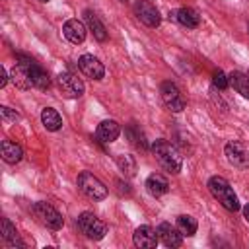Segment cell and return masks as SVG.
<instances>
[{
	"label": "cell",
	"mask_w": 249,
	"mask_h": 249,
	"mask_svg": "<svg viewBox=\"0 0 249 249\" xmlns=\"http://www.w3.org/2000/svg\"><path fill=\"white\" fill-rule=\"evenodd\" d=\"M152 154H154V158L158 160V163L165 171H169V173H181V169H183V156L179 154V150L171 142H167L165 138L154 140Z\"/></svg>",
	"instance_id": "1"
},
{
	"label": "cell",
	"mask_w": 249,
	"mask_h": 249,
	"mask_svg": "<svg viewBox=\"0 0 249 249\" xmlns=\"http://www.w3.org/2000/svg\"><path fill=\"white\" fill-rule=\"evenodd\" d=\"M208 191H210V195H212V196H214L226 210H230V212L239 210L237 195L233 193L231 185H230L224 177H220V175H212V177L208 179Z\"/></svg>",
	"instance_id": "2"
},
{
	"label": "cell",
	"mask_w": 249,
	"mask_h": 249,
	"mask_svg": "<svg viewBox=\"0 0 249 249\" xmlns=\"http://www.w3.org/2000/svg\"><path fill=\"white\" fill-rule=\"evenodd\" d=\"M31 212H33V216L37 218V222L43 224V226L49 228V230H60V228L64 226L62 214H60L54 206H51L49 202H43V200L33 202Z\"/></svg>",
	"instance_id": "3"
},
{
	"label": "cell",
	"mask_w": 249,
	"mask_h": 249,
	"mask_svg": "<svg viewBox=\"0 0 249 249\" xmlns=\"http://www.w3.org/2000/svg\"><path fill=\"white\" fill-rule=\"evenodd\" d=\"M76 222H78L80 231H82L86 237L93 239V241L103 239L105 233H107V224H105L101 218H97L93 212H82Z\"/></svg>",
	"instance_id": "4"
},
{
	"label": "cell",
	"mask_w": 249,
	"mask_h": 249,
	"mask_svg": "<svg viewBox=\"0 0 249 249\" xmlns=\"http://www.w3.org/2000/svg\"><path fill=\"white\" fill-rule=\"evenodd\" d=\"M78 187H80V191L88 196V198H91V200H103L105 196H107V187L103 185V181H99L93 173H89V171H82L80 175H78Z\"/></svg>",
	"instance_id": "5"
},
{
	"label": "cell",
	"mask_w": 249,
	"mask_h": 249,
	"mask_svg": "<svg viewBox=\"0 0 249 249\" xmlns=\"http://www.w3.org/2000/svg\"><path fill=\"white\" fill-rule=\"evenodd\" d=\"M16 62H21L29 68V74H31V82H33V88L37 89H49L51 88V78L49 74L45 72L43 66H39L31 56L23 54V53H16Z\"/></svg>",
	"instance_id": "6"
},
{
	"label": "cell",
	"mask_w": 249,
	"mask_h": 249,
	"mask_svg": "<svg viewBox=\"0 0 249 249\" xmlns=\"http://www.w3.org/2000/svg\"><path fill=\"white\" fill-rule=\"evenodd\" d=\"M160 95H161V101L165 103V107L173 113H181L185 107H187V101L183 99L179 88L173 84V82H161L160 86Z\"/></svg>",
	"instance_id": "7"
},
{
	"label": "cell",
	"mask_w": 249,
	"mask_h": 249,
	"mask_svg": "<svg viewBox=\"0 0 249 249\" xmlns=\"http://www.w3.org/2000/svg\"><path fill=\"white\" fill-rule=\"evenodd\" d=\"M134 14L146 27H158L161 23L160 10L150 0H136L134 2Z\"/></svg>",
	"instance_id": "8"
},
{
	"label": "cell",
	"mask_w": 249,
	"mask_h": 249,
	"mask_svg": "<svg viewBox=\"0 0 249 249\" xmlns=\"http://www.w3.org/2000/svg\"><path fill=\"white\" fill-rule=\"evenodd\" d=\"M224 154L228 158V161L237 167V169H249V152L245 150V146L237 140H230L224 146Z\"/></svg>",
	"instance_id": "9"
},
{
	"label": "cell",
	"mask_w": 249,
	"mask_h": 249,
	"mask_svg": "<svg viewBox=\"0 0 249 249\" xmlns=\"http://www.w3.org/2000/svg\"><path fill=\"white\" fill-rule=\"evenodd\" d=\"M56 84L60 88V91L66 95V97H82L84 95V82L72 74V72H60L56 76Z\"/></svg>",
	"instance_id": "10"
},
{
	"label": "cell",
	"mask_w": 249,
	"mask_h": 249,
	"mask_svg": "<svg viewBox=\"0 0 249 249\" xmlns=\"http://www.w3.org/2000/svg\"><path fill=\"white\" fill-rule=\"evenodd\" d=\"M78 68L82 70L84 76H88L89 80H95V82L103 80V76H105V66L93 54H82L78 58Z\"/></svg>",
	"instance_id": "11"
},
{
	"label": "cell",
	"mask_w": 249,
	"mask_h": 249,
	"mask_svg": "<svg viewBox=\"0 0 249 249\" xmlns=\"http://www.w3.org/2000/svg\"><path fill=\"white\" fill-rule=\"evenodd\" d=\"M132 241H134V245L140 247V249H152V247L158 245L160 237H158V231H156L152 226L144 224V226H138V228L134 230Z\"/></svg>",
	"instance_id": "12"
},
{
	"label": "cell",
	"mask_w": 249,
	"mask_h": 249,
	"mask_svg": "<svg viewBox=\"0 0 249 249\" xmlns=\"http://www.w3.org/2000/svg\"><path fill=\"white\" fill-rule=\"evenodd\" d=\"M156 231H158L160 241H161L165 247H181L183 235H181V231L177 230V226H171L169 222H161V224H158Z\"/></svg>",
	"instance_id": "13"
},
{
	"label": "cell",
	"mask_w": 249,
	"mask_h": 249,
	"mask_svg": "<svg viewBox=\"0 0 249 249\" xmlns=\"http://www.w3.org/2000/svg\"><path fill=\"white\" fill-rule=\"evenodd\" d=\"M95 136H97L99 142L111 144V142H115V140L121 136V124H119L117 121H113V119H105V121H101V123L97 124Z\"/></svg>",
	"instance_id": "14"
},
{
	"label": "cell",
	"mask_w": 249,
	"mask_h": 249,
	"mask_svg": "<svg viewBox=\"0 0 249 249\" xmlns=\"http://www.w3.org/2000/svg\"><path fill=\"white\" fill-rule=\"evenodd\" d=\"M169 19H173V21H177L179 25L189 27V29H195V27H198V23H200V16H198V12L193 10V8H179V10H173V12H169Z\"/></svg>",
	"instance_id": "15"
},
{
	"label": "cell",
	"mask_w": 249,
	"mask_h": 249,
	"mask_svg": "<svg viewBox=\"0 0 249 249\" xmlns=\"http://www.w3.org/2000/svg\"><path fill=\"white\" fill-rule=\"evenodd\" d=\"M62 33H64V37H66L70 43L80 45V43L86 41L88 29H86V25H84L80 19H66L64 25H62Z\"/></svg>",
	"instance_id": "16"
},
{
	"label": "cell",
	"mask_w": 249,
	"mask_h": 249,
	"mask_svg": "<svg viewBox=\"0 0 249 249\" xmlns=\"http://www.w3.org/2000/svg\"><path fill=\"white\" fill-rule=\"evenodd\" d=\"M10 80H12L14 86L19 88V89H31V88H33L29 68H27L25 64H21V62H16V66H14L12 72H10Z\"/></svg>",
	"instance_id": "17"
},
{
	"label": "cell",
	"mask_w": 249,
	"mask_h": 249,
	"mask_svg": "<svg viewBox=\"0 0 249 249\" xmlns=\"http://www.w3.org/2000/svg\"><path fill=\"white\" fill-rule=\"evenodd\" d=\"M146 191L152 196L158 198V196H163L169 191V183L161 173H150L148 179H146Z\"/></svg>",
	"instance_id": "18"
},
{
	"label": "cell",
	"mask_w": 249,
	"mask_h": 249,
	"mask_svg": "<svg viewBox=\"0 0 249 249\" xmlns=\"http://www.w3.org/2000/svg\"><path fill=\"white\" fill-rule=\"evenodd\" d=\"M0 152H2V160L6 163H19L23 158V150L19 144L12 142V140H2L0 144Z\"/></svg>",
	"instance_id": "19"
},
{
	"label": "cell",
	"mask_w": 249,
	"mask_h": 249,
	"mask_svg": "<svg viewBox=\"0 0 249 249\" xmlns=\"http://www.w3.org/2000/svg\"><path fill=\"white\" fill-rule=\"evenodd\" d=\"M84 19H86L88 29L93 33V37H95L97 41H107V29H105V25L99 21V18H97L91 10H86V12H84Z\"/></svg>",
	"instance_id": "20"
},
{
	"label": "cell",
	"mask_w": 249,
	"mask_h": 249,
	"mask_svg": "<svg viewBox=\"0 0 249 249\" xmlns=\"http://www.w3.org/2000/svg\"><path fill=\"white\" fill-rule=\"evenodd\" d=\"M41 123H43V126H45L47 130H51V132H56V130L62 128V117H60L58 111L53 109V107H45V109L41 111Z\"/></svg>",
	"instance_id": "21"
},
{
	"label": "cell",
	"mask_w": 249,
	"mask_h": 249,
	"mask_svg": "<svg viewBox=\"0 0 249 249\" xmlns=\"http://www.w3.org/2000/svg\"><path fill=\"white\" fill-rule=\"evenodd\" d=\"M230 86L245 99H249V74L245 72H231L230 76Z\"/></svg>",
	"instance_id": "22"
},
{
	"label": "cell",
	"mask_w": 249,
	"mask_h": 249,
	"mask_svg": "<svg viewBox=\"0 0 249 249\" xmlns=\"http://www.w3.org/2000/svg\"><path fill=\"white\" fill-rule=\"evenodd\" d=\"M2 237H4V241H6L8 245H12V247H25V243L21 241L18 230L12 226V222H10L8 218H2Z\"/></svg>",
	"instance_id": "23"
},
{
	"label": "cell",
	"mask_w": 249,
	"mask_h": 249,
	"mask_svg": "<svg viewBox=\"0 0 249 249\" xmlns=\"http://www.w3.org/2000/svg\"><path fill=\"white\" fill-rule=\"evenodd\" d=\"M175 226H177V230L181 231L183 237H191V235H195L196 230H198L196 220H195L193 216H189V214H181V216H177Z\"/></svg>",
	"instance_id": "24"
},
{
	"label": "cell",
	"mask_w": 249,
	"mask_h": 249,
	"mask_svg": "<svg viewBox=\"0 0 249 249\" xmlns=\"http://www.w3.org/2000/svg\"><path fill=\"white\" fill-rule=\"evenodd\" d=\"M115 161H117L119 169L123 171V175L132 177V175L136 173V160H134L130 154H119V156L115 158Z\"/></svg>",
	"instance_id": "25"
},
{
	"label": "cell",
	"mask_w": 249,
	"mask_h": 249,
	"mask_svg": "<svg viewBox=\"0 0 249 249\" xmlns=\"http://www.w3.org/2000/svg\"><path fill=\"white\" fill-rule=\"evenodd\" d=\"M126 134H128V138H130V142H132L134 146H138V148H144V146H146V144H144V136H142V132H140L138 128L130 126V128H126Z\"/></svg>",
	"instance_id": "26"
},
{
	"label": "cell",
	"mask_w": 249,
	"mask_h": 249,
	"mask_svg": "<svg viewBox=\"0 0 249 249\" xmlns=\"http://www.w3.org/2000/svg\"><path fill=\"white\" fill-rule=\"evenodd\" d=\"M212 84H214L216 88H220V89H226V88L230 86V78H226V74H224L222 70H216V72L212 74Z\"/></svg>",
	"instance_id": "27"
},
{
	"label": "cell",
	"mask_w": 249,
	"mask_h": 249,
	"mask_svg": "<svg viewBox=\"0 0 249 249\" xmlns=\"http://www.w3.org/2000/svg\"><path fill=\"white\" fill-rule=\"evenodd\" d=\"M0 117H2V121H16V119H19V115L16 113V111H12L10 107H6V105H2L0 107Z\"/></svg>",
	"instance_id": "28"
},
{
	"label": "cell",
	"mask_w": 249,
	"mask_h": 249,
	"mask_svg": "<svg viewBox=\"0 0 249 249\" xmlns=\"http://www.w3.org/2000/svg\"><path fill=\"white\" fill-rule=\"evenodd\" d=\"M8 84V74H6V68L0 66V88H4Z\"/></svg>",
	"instance_id": "29"
},
{
	"label": "cell",
	"mask_w": 249,
	"mask_h": 249,
	"mask_svg": "<svg viewBox=\"0 0 249 249\" xmlns=\"http://www.w3.org/2000/svg\"><path fill=\"white\" fill-rule=\"evenodd\" d=\"M243 218L247 220V224H249V202L243 206Z\"/></svg>",
	"instance_id": "30"
},
{
	"label": "cell",
	"mask_w": 249,
	"mask_h": 249,
	"mask_svg": "<svg viewBox=\"0 0 249 249\" xmlns=\"http://www.w3.org/2000/svg\"><path fill=\"white\" fill-rule=\"evenodd\" d=\"M39 2H49V0H39Z\"/></svg>",
	"instance_id": "31"
},
{
	"label": "cell",
	"mask_w": 249,
	"mask_h": 249,
	"mask_svg": "<svg viewBox=\"0 0 249 249\" xmlns=\"http://www.w3.org/2000/svg\"><path fill=\"white\" fill-rule=\"evenodd\" d=\"M247 33H249V23H247Z\"/></svg>",
	"instance_id": "32"
}]
</instances>
